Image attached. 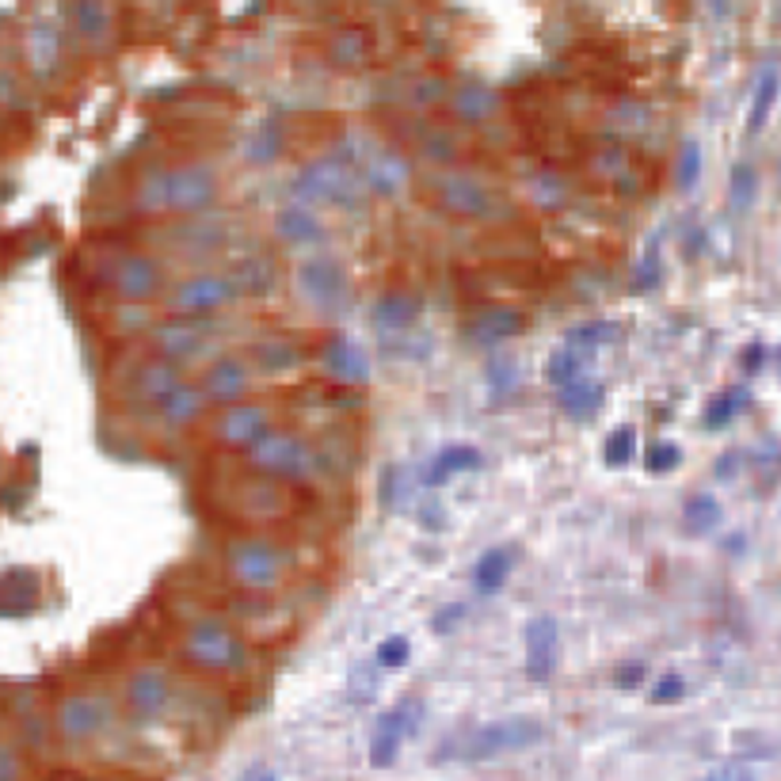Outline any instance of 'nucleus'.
<instances>
[{"instance_id": "nucleus-1", "label": "nucleus", "mask_w": 781, "mask_h": 781, "mask_svg": "<svg viewBox=\"0 0 781 781\" xmlns=\"http://www.w3.org/2000/svg\"><path fill=\"white\" fill-rule=\"evenodd\" d=\"M221 194V180L210 164L183 161L172 168H153L138 176L134 207L146 214H176V218H199L207 214Z\"/></svg>"}, {"instance_id": "nucleus-2", "label": "nucleus", "mask_w": 781, "mask_h": 781, "mask_svg": "<svg viewBox=\"0 0 781 781\" xmlns=\"http://www.w3.org/2000/svg\"><path fill=\"white\" fill-rule=\"evenodd\" d=\"M423 191H428V199L434 207L461 221L495 226V221L514 218V207L508 202V194L495 191L492 183L477 180V176H469V172H431Z\"/></svg>"}, {"instance_id": "nucleus-3", "label": "nucleus", "mask_w": 781, "mask_h": 781, "mask_svg": "<svg viewBox=\"0 0 781 781\" xmlns=\"http://www.w3.org/2000/svg\"><path fill=\"white\" fill-rule=\"evenodd\" d=\"M367 191L362 168L351 164L348 157H317L294 176V199L309 207L359 210L367 202Z\"/></svg>"}, {"instance_id": "nucleus-4", "label": "nucleus", "mask_w": 781, "mask_h": 781, "mask_svg": "<svg viewBox=\"0 0 781 781\" xmlns=\"http://www.w3.org/2000/svg\"><path fill=\"white\" fill-rule=\"evenodd\" d=\"M226 575L248 594H271L287 583L290 557L279 541L244 534L226 545Z\"/></svg>"}, {"instance_id": "nucleus-5", "label": "nucleus", "mask_w": 781, "mask_h": 781, "mask_svg": "<svg viewBox=\"0 0 781 781\" xmlns=\"http://www.w3.org/2000/svg\"><path fill=\"white\" fill-rule=\"evenodd\" d=\"M248 465L256 469L268 481H313L317 469H321V458H317L313 442H306L294 431H279L271 428L256 447L244 450Z\"/></svg>"}, {"instance_id": "nucleus-6", "label": "nucleus", "mask_w": 781, "mask_h": 781, "mask_svg": "<svg viewBox=\"0 0 781 781\" xmlns=\"http://www.w3.org/2000/svg\"><path fill=\"white\" fill-rule=\"evenodd\" d=\"M180 652L191 668H202V671H237V668H244V660H248V648L241 637H237V629L226 625V621L214 614L191 621V625L183 629Z\"/></svg>"}, {"instance_id": "nucleus-7", "label": "nucleus", "mask_w": 781, "mask_h": 781, "mask_svg": "<svg viewBox=\"0 0 781 781\" xmlns=\"http://www.w3.org/2000/svg\"><path fill=\"white\" fill-rule=\"evenodd\" d=\"M241 301V287H237L233 274L221 271H202V274H188L176 287H168L164 306L168 313L176 317H218L226 309H233Z\"/></svg>"}, {"instance_id": "nucleus-8", "label": "nucleus", "mask_w": 781, "mask_h": 781, "mask_svg": "<svg viewBox=\"0 0 781 781\" xmlns=\"http://www.w3.org/2000/svg\"><path fill=\"white\" fill-rule=\"evenodd\" d=\"M541 740H545V724H541L538 717H503V721H492V724L477 728V732H469L458 748V759L488 762L511 751H527Z\"/></svg>"}, {"instance_id": "nucleus-9", "label": "nucleus", "mask_w": 781, "mask_h": 781, "mask_svg": "<svg viewBox=\"0 0 781 781\" xmlns=\"http://www.w3.org/2000/svg\"><path fill=\"white\" fill-rule=\"evenodd\" d=\"M108 287L122 306H146V301L168 294L164 290V268L149 252H119L108 263Z\"/></svg>"}, {"instance_id": "nucleus-10", "label": "nucleus", "mask_w": 781, "mask_h": 781, "mask_svg": "<svg viewBox=\"0 0 781 781\" xmlns=\"http://www.w3.org/2000/svg\"><path fill=\"white\" fill-rule=\"evenodd\" d=\"M420 721H423V701L420 698H404L397 709L381 713L378 724H374V735H370V762H374L378 770L393 767L408 735L420 732Z\"/></svg>"}, {"instance_id": "nucleus-11", "label": "nucleus", "mask_w": 781, "mask_h": 781, "mask_svg": "<svg viewBox=\"0 0 781 781\" xmlns=\"http://www.w3.org/2000/svg\"><path fill=\"white\" fill-rule=\"evenodd\" d=\"M202 317H168V321L153 324V332H149V343H153L157 354H164V359L172 362H194V359H207L210 354V332L207 324H199Z\"/></svg>"}, {"instance_id": "nucleus-12", "label": "nucleus", "mask_w": 781, "mask_h": 781, "mask_svg": "<svg viewBox=\"0 0 781 781\" xmlns=\"http://www.w3.org/2000/svg\"><path fill=\"white\" fill-rule=\"evenodd\" d=\"M252 370H256L252 359H241V354H218V359L207 362L199 386H202V393H207L210 404L229 408L237 401H248V393H252Z\"/></svg>"}, {"instance_id": "nucleus-13", "label": "nucleus", "mask_w": 781, "mask_h": 781, "mask_svg": "<svg viewBox=\"0 0 781 781\" xmlns=\"http://www.w3.org/2000/svg\"><path fill=\"white\" fill-rule=\"evenodd\" d=\"M271 431V408L260 401H237L221 408L214 420V439L229 450H248Z\"/></svg>"}, {"instance_id": "nucleus-14", "label": "nucleus", "mask_w": 781, "mask_h": 781, "mask_svg": "<svg viewBox=\"0 0 781 781\" xmlns=\"http://www.w3.org/2000/svg\"><path fill=\"white\" fill-rule=\"evenodd\" d=\"M294 279H298L301 298H306L313 309H336V306H343L348 294H351L348 271H343L336 260H324V256L301 263Z\"/></svg>"}, {"instance_id": "nucleus-15", "label": "nucleus", "mask_w": 781, "mask_h": 781, "mask_svg": "<svg viewBox=\"0 0 781 781\" xmlns=\"http://www.w3.org/2000/svg\"><path fill=\"white\" fill-rule=\"evenodd\" d=\"M111 724V701L100 694H73L58 705V732L66 740H92Z\"/></svg>"}, {"instance_id": "nucleus-16", "label": "nucleus", "mask_w": 781, "mask_h": 781, "mask_svg": "<svg viewBox=\"0 0 781 781\" xmlns=\"http://www.w3.org/2000/svg\"><path fill=\"white\" fill-rule=\"evenodd\" d=\"M527 674L534 682H545L553 679L557 663H561V633H557V618L549 614H538L527 621Z\"/></svg>"}, {"instance_id": "nucleus-17", "label": "nucleus", "mask_w": 781, "mask_h": 781, "mask_svg": "<svg viewBox=\"0 0 781 781\" xmlns=\"http://www.w3.org/2000/svg\"><path fill=\"white\" fill-rule=\"evenodd\" d=\"M69 28L84 47L103 50L114 42L119 20H114V8L108 0H69Z\"/></svg>"}, {"instance_id": "nucleus-18", "label": "nucleus", "mask_w": 781, "mask_h": 781, "mask_svg": "<svg viewBox=\"0 0 781 781\" xmlns=\"http://www.w3.org/2000/svg\"><path fill=\"white\" fill-rule=\"evenodd\" d=\"M530 324V317L519 306H484L477 317H469V340L481 343V348H495V343H508L514 336H522Z\"/></svg>"}, {"instance_id": "nucleus-19", "label": "nucleus", "mask_w": 781, "mask_h": 781, "mask_svg": "<svg viewBox=\"0 0 781 781\" xmlns=\"http://www.w3.org/2000/svg\"><path fill=\"white\" fill-rule=\"evenodd\" d=\"M321 367L336 386H367L370 381V359L348 336H332L321 351Z\"/></svg>"}, {"instance_id": "nucleus-20", "label": "nucleus", "mask_w": 781, "mask_h": 781, "mask_svg": "<svg viewBox=\"0 0 781 781\" xmlns=\"http://www.w3.org/2000/svg\"><path fill=\"white\" fill-rule=\"evenodd\" d=\"M447 108H450V119L461 122V127H477V122H492L495 114L503 111V96L495 92L492 84L469 81V84L450 88Z\"/></svg>"}, {"instance_id": "nucleus-21", "label": "nucleus", "mask_w": 781, "mask_h": 781, "mask_svg": "<svg viewBox=\"0 0 781 781\" xmlns=\"http://www.w3.org/2000/svg\"><path fill=\"white\" fill-rule=\"evenodd\" d=\"M362 180H367V188L374 194H397L404 191V183L412 180V168L401 153H397L393 146H374L367 157H362Z\"/></svg>"}, {"instance_id": "nucleus-22", "label": "nucleus", "mask_w": 781, "mask_h": 781, "mask_svg": "<svg viewBox=\"0 0 781 781\" xmlns=\"http://www.w3.org/2000/svg\"><path fill=\"white\" fill-rule=\"evenodd\" d=\"M183 381V370L180 362L164 359V354H153V359L138 362L134 378H130V393L138 397L141 404H161L168 393H172L176 386Z\"/></svg>"}, {"instance_id": "nucleus-23", "label": "nucleus", "mask_w": 781, "mask_h": 781, "mask_svg": "<svg viewBox=\"0 0 781 781\" xmlns=\"http://www.w3.org/2000/svg\"><path fill=\"white\" fill-rule=\"evenodd\" d=\"M168 701H172V682H168L164 671L157 668H141L130 674L127 682V705L134 717H157L168 709Z\"/></svg>"}, {"instance_id": "nucleus-24", "label": "nucleus", "mask_w": 781, "mask_h": 781, "mask_svg": "<svg viewBox=\"0 0 781 781\" xmlns=\"http://www.w3.org/2000/svg\"><path fill=\"white\" fill-rule=\"evenodd\" d=\"M420 313H423L420 301H415L412 294H404V290H393V294H386L374 306L378 336H381V340H389V336L404 340L408 332H415V324H420Z\"/></svg>"}, {"instance_id": "nucleus-25", "label": "nucleus", "mask_w": 781, "mask_h": 781, "mask_svg": "<svg viewBox=\"0 0 781 781\" xmlns=\"http://www.w3.org/2000/svg\"><path fill=\"white\" fill-rule=\"evenodd\" d=\"M61 66V28L54 20H39L28 28V69L39 81H50Z\"/></svg>"}, {"instance_id": "nucleus-26", "label": "nucleus", "mask_w": 781, "mask_h": 781, "mask_svg": "<svg viewBox=\"0 0 781 781\" xmlns=\"http://www.w3.org/2000/svg\"><path fill=\"white\" fill-rule=\"evenodd\" d=\"M274 233L287 244H317L324 241V221L309 202H290L274 214Z\"/></svg>"}, {"instance_id": "nucleus-27", "label": "nucleus", "mask_w": 781, "mask_h": 781, "mask_svg": "<svg viewBox=\"0 0 781 781\" xmlns=\"http://www.w3.org/2000/svg\"><path fill=\"white\" fill-rule=\"evenodd\" d=\"M248 359H252V367L260 370V374L282 378V374H294L301 362H306V354H301L298 343L287 340V336H268V340L252 343Z\"/></svg>"}, {"instance_id": "nucleus-28", "label": "nucleus", "mask_w": 781, "mask_h": 781, "mask_svg": "<svg viewBox=\"0 0 781 781\" xmlns=\"http://www.w3.org/2000/svg\"><path fill=\"white\" fill-rule=\"evenodd\" d=\"M39 594H42L39 572H31V568H8L4 591H0V599H4V618H20V614H28V610H34L39 607Z\"/></svg>"}, {"instance_id": "nucleus-29", "label": "nucleus", "mask_w": 781, "mask_h": 781, "mask_svg": "<svg viewBox=\"0 0 781 781\" xmlns=\"http://www.w3.org/2000/svg\"><path fill=\"white\" fill-rule=\"evenodd\" d=\"M207 393H202V386H191V381H180V386L172 389V393L164 397L161 404H157V412L164 415L172 428H188V423L199 420L202 412H207Z\"/></svg>"}, {"instance_id": "nucleus-30", "label": "nucleus", "mask_w": 781, "mask_h": 781, "mask_svg": "<svg viewBox=\"0 0 781 781\" xmlns=\"http://www.w3.org/2000/svg\"><path fill=\"white\" fill-rule=\"evenodd\" d=\"M412 141L431 157V161H442V164L458 161L461 146H465V141H461V130L447 127V122H431V119L420 122V127L412 130Z\"/></svg>"}, {"instance_id": "nucleus-31", "label": "nucleus", "mask_w": 781, "mask_h": 781, "mask_svg": "<svg viewBox=\"0 0 781 781\" xmlns=\"http://www.w3.org/2000/svg\"><path fill=\"white\" fill-rule=\"evenodd\" d=\"M477 465H481V450L469 447V442H454V447H442L439 454H434L431 469H428V484L439 488V484H447L450 477H458V473H473Z\"/></svg>"}, {"instance_id": "nucleus-32", "label": "nucleus", "mask_w": 781, "mask_h": 781, "mask_svg": "<svg viewBox=\"0 0 781 781\" xmlns=\"http://www.w3.org/2000/svg\"><path fill=\"white\" fill-rule=\"evenodd\" d=\"M328 61L336 69H362L370 61V39L362 28H340L328 39Z\"/></svg>"}, {"instance_id": "nucleus-33", "label": "nucleus", "mask_w": 781, "mask_h": 781, "mask_svg": "<svg viewBox=\"0 0 781 781\" xmlns=\"http://www.w3.org/2000/svg\"><path fill=\"white\" fill-rule=\"evenodd\" d=\"M602 401H607V386L591 374L561 389V408L572 415V420H591V415L602 408Z\"/></svg>"}, {"instance_id": "nucleus-34", "label": "nucleus", "mask_w": 781, "mask_h": 781, "mask_svg": "<svg viewBox=\"0 0 781 781\" xmlns=\"http://www.w3.org/2000/svg\"><path fill=\"white\" fill-rule=\"evenodd\" d=\"M233 279L244 298H263V294H271L274 282H279V268L271 263V256H244V260L237 263Z\"/></svg>"}, {"instance_id": "nucleus-35", "label": "nucleus", "mask_w": 781, "mask_h": 781, "mask_svg": "<svg viewBox=\"0 0 781 781\" xmlns=\"http://www.w3.org/2000/svg\"><path fill=\"white\" fill-rule=\"evenodd\" d=\"M588 370H591V351H580V348H572V343H564L557 354H549L545 381L557 389H564V386H572V381L588 378Z\"/></svg>"}, {"instance_id": "nucleus-36", "label": "nucleus", "mask_w": 781, "mask_h": 781, "mask_svg": "<svg viewBox=\"0 0 781 781\" xmlns=\"http://www.w3.org/2000/svg\"><path fill=\"white\" fill-rule=\"evenodd\" d=\"M781 96V73L778 69H762L759 77V88H754L751 96V108H748V134H759L762 127L770 122V111H774Z\"/></svg>"}, {"instance_id": "nucleus-37", "label": "nucleus", "mask_w": 781, "mask_h": 781, "mask_svg": "<svg viewBox=\"0 0 781 781\" xmlns=\"http://www.w3.org/2000/svg\"><path fill=\"white\" fill-rule=\"evenodd\" d=\"M508 575H511V549H503V545L484 549L481 561H477V568H473L477 591H481V594H495V591L503 588V583H508Z\"/></svg>"}, {"instance_id": "nucleus-38", "label": "nucleus", "mask_w": 781, "mask_h": 781, "mask_svg": "<svg viewBox=\"0 0 781 781\" xmlns=\"http://www.w3.org/2000/svg\"><path fill=\"white\" fill-rule=\"evenodd\" d=\"M751 404V393L743 386H732V389H721V393L713 397V401L705 404V428L709 431H721L728 423L735 420L740 412H748Z\"/></svg>"}, {"instance_id": "nucleus-39", "label": "nucleus", "mask_w": 781, "mask_h": 781, "mask_svg": "<svg viewBox=\"0 0 781 781\" xmlns=\"http://www.w3.org/2000/svg\"><path fill=\"white\" fill-rule=\"evenodd\" d=\"M682 522H687L690 534H709L721 522V503H717L713 492H694L682 508Z\"/></svg>"}, {"instance_id": "nucleus-40", "label": "nucleus", "mask_w": 781, "mask_h": 781, "mask_svg": "<svg viewBox=\"0 0 781 781\" xmlns=\"http://www.w3.org/2000/svg\"><path fill=\"white\" fill-rule=\"evenodd\" d=\"M610 340H614V324L610 321H588V324H575L572 332H568L564 343H572V348L594 354L599 348H607Z\"/></svg>"}, {"instance_id": "nucleus-41", "label": "nucleus", "mask_w": 781, "mask_h": 781, "mask_svg": "<svg viewBox=\"0 0 781 781\" xmlns=\"http://www.w3.org/2000/svg\"><path fill=\"white\" fill-rule=\"evenodd\" d=\"M450 100V88L439 81V77H428V81H415L412 92H408V108L415 111H434L439 103Z\"/></svg>"}, {"instance_id": "nucleus-42", "label": "nucleus", "mask_w": 781, "mask_h": 781, "mask_svg": "<svg viewBox=\"0 0 781 781\" xmlns=\"http://www.w3.org/2000/svg\"><path fill=\"white\" fill-rule=\"evenodd\" d=\"M374 660H378V668H386V671L404 668V663L412 660V641H408V637H386V641L378 644Z\"/></svg>"}, {"instance_id": "nucleus-43", "label": "nucleus", "mask_w": 781, "mask_h": 781, "mask_svg": "<svg viewBox=\"0 0 781 781\" xmlns=\"http://www.w3.org/2000/svg\"><path fill=\"white\" fill-rule=\"evenodd\" d=\"M633 454H637V431L633 428H618V431L607 434V461L610 465H625Z\"/></svg>"}, {"instance_id": "nucleus-44", "label": "nucleus", "mask_w": 781, "mask_h": 781, "mask_svg": "<svg viewBox=\"0 0 781 781\" xmlns=\"http://www.w3.org/2000/svg\"><path fill=\"white\" fill-rule=\"evenodd\" d=\"M728 194H732V207L735 210H748L751 207V194H754V168L751 164H735L732 168V183H728Z\"/></svg>"}, {"instance_id": "nucleus-45", "label": "nucleus", "mask_w": 781, "mask_h": 781, "mask_svg": "<svg viewBox=\"0 0 781 781\" xmlns=\"http://www.w3.org/2000/svg\"><path fill=\"white\" fill-rule=\"evenodd\" d=\"M679 461H682V450L674 447V442H655L652 450H644L648 473H671V469H679Z\"/></svg>"}, {"instance_id": "nucleus-46", "label": "nucleus", "mask_w": 781, "mask_h": 781, "mask_svg": "<svg viewBox=\"0 0 781 781\" xmlns=\"http://www.w3.org/2000/svg\"><path fill=\"white\" fill-rule=\"evenodd\" d=\"M674 176H679V188L682 191H690L694 188V180L701 176V149L694 146V141H690V146H682V153H679V168H674Z\"/></svg>"}, {"instance_id": "nucleus-47", "label": "nucleus", "mask_w": 781, "mask_h": 781, "mask_svg": "<svg viewBox=\"0 0 781 781\" xmlns=\"http://www.w3.org/2000/svg\"><path fill=\"white\" fill-rule=\"evenodd\" d=\"M682 694H687V679H682V674H663L652 687L648 701H652V705H671V701H682Z\"/></svg>"}, {"instance_id": "nucleus-48", "label": "nucleus", "mask_w": 781, "mask_h": 781, "mask_svg": "<svg viewBox=\"0 0 781 781\" xmlns=\"http://www.w3.org/2000/svg\"><path fill=\"white\" fill-rule=\"evenodd\" d=\"M663 279V268H660V248L648 244V256L641 263V271H637V290H655Z\"/></svg>"}, {"instance_id": "nucleus-49", "label": "nucleus", "mask_w": 781, "mask_h": 781, "mask_svg": "<svg viewBox=\"0 0 781 781\" xmlns=\"http://www.w3.org/2000/svg\"><path fill=\"white\" fill-rule=\"evenodd\" d=\"M705 781H759V774H754L748 762H724V767L709 770Z\"/></svg>"}, {"instance_id": "nucleus-50", "label": "nucleus", "mask_w": 781, "mask_h": 781, "mask_svg": "<svg viewBox=\"0 0 781 781\" xmlns=\"http://www.w3.org/2000/svg\"><path fill=\"white\" fill-rule=\"evenodd\" d=\"M644 674H648V668H644V663H621V668L614 671V682H618V687L621 690H637V687H641V682H644Z\"/></svg>"}, {"instance_id": "nucleus-51", "label": "nucleus", "mask_w": 781, "mask_h": 781, "mask_svg": "<svg viewBox=\"0 0 781 781\" xmlns=\"http://www.w3.org/2000/svg\"><path fill=\"white\" fill-rule=\"evenodd\" d=\"M762 359H767V348L762 343H751V348H743V370L754 374V370L762 367Z\"/></svg>"}, {"instance_id": "nucleus-52", "label": "nucleus", "mask_w": 781, "mask_h": 781, "mask_svg": "<svg viewBox=\"0 0 781 781\" xmlns=\"http://www.w3.org/2000/svg\"><path fill=\"white\" fill-rule=\"evenodd\" d=\"M244 781H279V774H274V770H252Z\"/></svg>"}]
</instances>
